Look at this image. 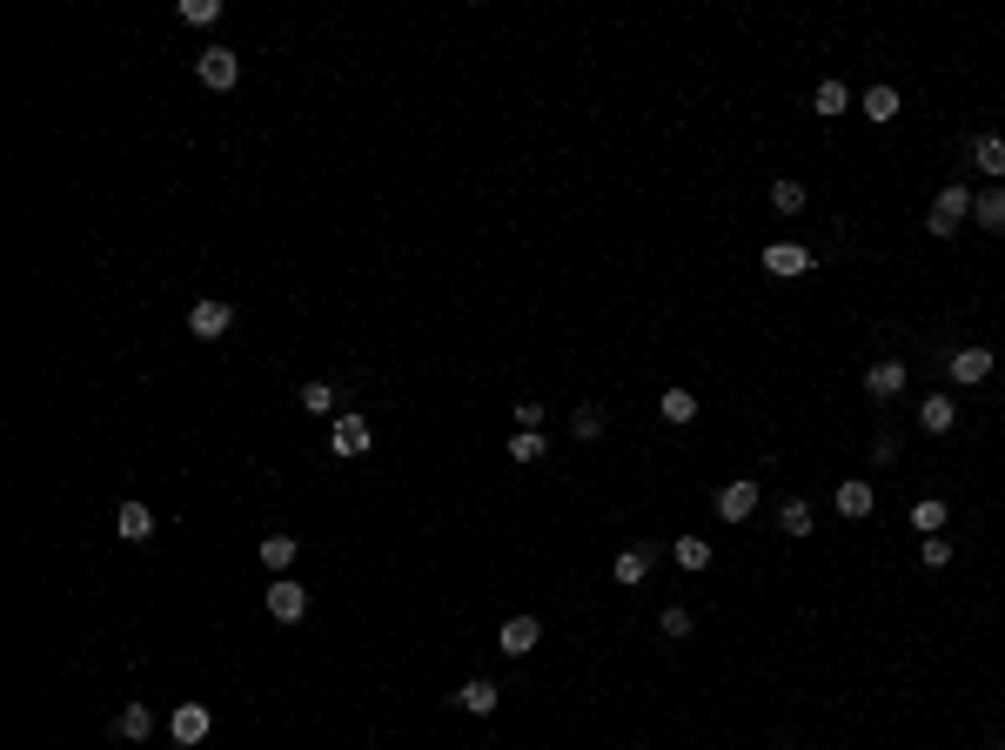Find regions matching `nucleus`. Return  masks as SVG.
<instances>
[{"label": "nucleus", "mask_w": 1005, "mask_h": 750, "mask_svg": "<svg viewBox=\"0 0 1005 750\" xmlns=\"http://www.w3.org/2000/svg\"><path fill=\"white\" fill-rule=\"evenodd\" d=\"M965 215H972V188H959V181H952V188H938V201H932V215H925V228H932L938 242H945V235H952Z\"/></svg>", "instance_id": "f257e3e1"}, {"label": "nucleus", "mask_w": 1005, "mask_h": 750, "mask_svg": "<svg viewBox=\"0 0 1005 750\" xmlns=\"http://www.w3.org/2000/svg\"><path fill=\"white\" fill-rule=\"evenodd\" d=\"M268 617L275 623H302L309 617V590H302L295 576H275V583H268Z\"/></svg>", "instance_id": "f03ea898"}, {"label": "nucleus", "mask_w": 1005, "mask_h": 750, "mask_svg": "<svg viewBox=\"0 0 1005 750\" xmlns=\"http://www.w3.org/2000/svg\"><path fill=\"white\" fill-rule=\"evenodd\" d=\"M195 74H201V88L228 94L235 81H242V61H235V47H208V54L195 61Z\"/></svg>", "instance_id": "7ed1b4c3"}, {"label": "nucleus", "mask_w": 1005, "mask_h": 750, "mask_svg": "<svg viewBox=\"0 0 1005 750\" xmlns=\"http://www.w3.org/2000/svg\"><path fill=\"white\" fill-rule=\"evenodd\" d=\"M208 730H215V710L208 704H175V717H168V737H175L181 750H195Z\"/></svg>", "instance_id": "20e7f679"}, {"label": "nucleus", "mask_w": 1005, "mask_h": 750, "mask_svg": "<svg viewBox=\"0 0 1005 750\" xmlns=\"http://www.w3.org/2000/svg\"><path fill=\"white\" fill-rule=\"evenodd\" d=\"M228 329H235V309H228V302H195V309H188V335H195V342H222Z\"/></svg>", "instance_id": "39448f33"}, {"label": "nucleus", "mask_w": 1005, "mask_h": 750, "mask_svg": "<svg viewBox=\"0 0 1005 750\" xmlns=\"http://www.w3.org/2000/svg\"><path fill=\"white\" fill-rule=\"evenodd\" d=\"M369 442H376V429H369L362 416H335V429H329L335 456H369Z\"/></svg>", "instance_id": "423d86ee"}, {"label": "nucleus", "mask_w": 1005, "mask_h": 750, "mask_svg": "<svg viewBox=\"0 0 1005 750\" xmlns=\"http://www.w3.org/2000/svg\"><path fill=\"white\" fill-rule=\"evenodd\" d=\"M764 268L784 275V282H798V275H811V248H804V242H771V248H764Z\"/></svg>", "instance_id": "0eeeda50"}, {"label": "nucleus", "mask_w": 1005, "mask_h": 750, "mask_svg": "<svg viewBox=\"0 0 1005 750\" xmlns=\"http://www.w3.org/2000/svg\"><path fill=\"white\" fill-rule=\"evenodd\" d=\"M536 643H543V623L536 617H510L503 630H496V650H503V657H530Z\"/></svg>", "instance_id": "6e6552de"}, {"label": "nucleus", "mask_w": 1005, "mask_h": 750, "mask_svg": "<svg viewBox=\"0 0 1005 750\" xmlns=\"http://www.w3.org/2000/svg\"><path fill=\"white\" fill-rule=\"evenodd\" d=\"M717 516L724 523H751L758 516V483H724L717 489Z\"/></svg>", "instance_id": "1a4fd4ad"}, {"label": "nucleus", "mask_w": 1005, "mask_h": 750, "mask_svg": "<svg viewBox=\"0 0 1005 750\" xmlns=\"http://www.w3.org/2000/svg\"><path fill=\"white\" fill-rule=\"evenodd\" d=\"M898 389H905V362H892V355H885V362H871V369H865V396H871V402H892Z\"/></svg>", "instance_id": "9d476101"}, {"label": "nucleus", "mask_w": 1005, "mask_h": 750, "mask_svg": "<svg viewBox=\"0 0 1005 750\" xmlns=\"http://www.w3.org/2000/svg\"><path fill=\"white\" fill-rule=\"evenodd\" d=\"M449 704H456V710H469V717H490V710L503 704V690H496L490 677H469V684L456 690V697H449Z\"/></svg>", "instance_id": "9b49d317"}, {"label": "nucleus", "mask_w": 1005, "mask_h": 750, "mask_svg": "<svg viewBox=\"0 0 1005 750\" xmlns=\"http://www.w3.org/2000/svg\"><path fill=\"white\" fill-rule=\"evenodd\" d=\"M985 375H992V349H979V342H972V349L952 355V382H959V389H979Z\"/></svg>", "instance_id": "f8f14e48"}, {"label": "nucleus", "mask_w": 1005, "mask_h": 750, "mask_svg": "<svg viewBox=\"0 0 1005 750\" xmlns=\"http://www.w3.org/2000/svg\"><path fill=\"white\" fill-rule=\"evenodd\" d=\"M918 429H925V436H952V429H959L952 396H925V402H918Z\"/></svg>", "instance_id": "ddd939ff"}, {"label": "nucleus", "mask_w": 1005, "mask_h": 750, "mask_svg": "<svg viewBox=\"0 0 1005 750\" xmlns=\"http://www.w3.org/2000/svg\"><path fill=\"white\" fill-rule=\"evenodd\" d=\"M114 530H121V543H148V536H155V509L148 503H121Z\"/></svg>", "instance_id": "4468645a"}, {"label": "nucleus", "mask_w": 1005, "mask_h": 750, "mask_svg": "<svg viewBox=\"0 0 1005 750\" xmlns=\"http://www.w3.org/2000/svg\"><path fill=\"white\" fill-rule=\"evenodd\" d=\"M650 563H657V550H650V543H630V550L610 563V576H617V583H644Z\"/></svg>", "instance_id": "2eb2a0df"}, {"label": "nucleus", "mask_w": 1005, "mask_h": 750, "mask_svg": "<svg viewBox=\"0 0 1005 750\" xmlns=\"http://www.w3.org/2000/svg\"><path fill=\"white\" fill-rule=\"evenodd\" d=\"M871 503H878V496H871V483H838V516H845V523H865Z\"/></svg>", "instance_id": "dca6fc26"}, {"label": "nucleus", "mask_w": 1005, "mask_h": 750, "mask_svg": "<svg viewBox=\"0 0 1005 750\" xmlns=\"http://www.w3.org/2000/svg\"><path fill=\"white\" fill-rule=\"evenodd\" d=\"M972 168H979V175H1005V141L999 134H972Z\"/></svg>", "instance_id": "f3484780"}, {"label": "nucleus", "mask_w": 1005, "mask_h": 750, "mask_svg": "<svg viewBox=\"0 0 1005 750\" xmlns=\"http://www.w3.org/2000/svg\"><path fill=\"white\" fill-rule=\"evenodd\" d=\"M972 215H979V228L1005 235V188H985V195H972Z\"/></svg>", "instance_id": "a211bd4d"}, {"label": "nucleus", "mask_w": 1005, "mask_h": 750, "mask_svg": "<svg viewBox=\"0 0 1005 750\" xmlns=\"http://www.w3.org/2000/svg\"><path fill=\"white\" fill-rule=\"evenodd\" d=\"M670 556H677V570H711V543L704 536H677Z\"/></svg>", "instance_id": "6ab92c4d"}, {"label": "nucleus", "mask_w": 1005, "mask_h": 750, "mask_svg": "<svg viewBox=\"0 0 1005 750\" xmlns=\"http://www.w3.org/2000/svg\"><path fill=\"white\" fill-rule=\"evenodd\" d=\"M543 456H550L543 429H516V436H510V463H543Z\"/></svg>", "instance_id": "aec40b11"}, {"label": "nucleus", "mask_w": 1005, "mask_h": 750, "mask_svg": "<svg viewBox=\"0 0 1005 750\" xmlns=\"http://www.w3.org/2000/svg\"><path fill=\"white\" fill-rule=\"evenodd\" d=\"M148 730H155V717H148V704H128V710H121V717H114V737H128V744H141Z\"/></svg>", "instance_id": "412c9836"}, {"label": "nucleus", "mask_w": 1005, "mask_h": 750, "mask_svg": "<svg viewBox=\"0 0 1005 750\" xmlns=\"http://www.w3.org/2000/svg\"><path fill=\"white\" fill-rule=\"evenodd\" d=\"M811 523H818V516H811V503H804V496H791V503L778 509V530H784V536H811Z\"/></svg>", "instance_id": "4be33fe9"}, {"label": "nucleus", "mask_w": 1005, "mask_h": 750, "mask_svg": "<svg viewBox=\"0 0 1005 750\" xmlns=\"http://www.w3.org/2000/svg\"><path fill=\"white\" fill-rule=\"evenodd\" d=\"M811 108H818V114L831 121V114H845V108H851V88H845V81H818V94H811Z\"/></svg>", "instance_id": "5701e85b"}, {"label": "nucleus", "mask_w": 1005, "mask_h": 750, "mask_svg": "<svg viewBox=\"0 0 1005 750\" xmlns=\"http://www.w3.org/2000/svg\"><path fill=\"white\" fill-rule=\"evenodd\" d=\"M858 108H865V121H898V88H871Z\"/></svg>", "instance_id": "b1692460"}, {"label": "nucleus", "mask_w": 1005, "mask_h": 750, "mask_svg": "<svg viewBox=\"0 0 1005 750\" xmlns=\"http://www.w3.org/2000/svg\"><path fill=\"white\" fill-rule=\"evenodd\" d=\"M262 563H268L275 576H282V570L295 563V536H262Z\"/></svg>", "instance_id": "393cba45"}, {"label": "nucleus", "mask_w": 1005, "mask_h": 750, "mask_svg": "<svg viewBox=\"0 0 1005 750\" xmlns=\"http://www.w3.org/2000/svg\"><path fill=\"white\" fill-rule=\"evenodd\" d=\"M664 422H697V396H691V389H664Z\"/></svg>", "instance_id": "a878e982"}, {"label": "nucleus", "mask_w": 1005, "mask_h": 750, "mask_svg": "<svg viewBox=\"0 0 1005 750\" xmlns=\"http://www.w3.org/2000/svg\"><path fill=\"white\" fill-rule=\"evenodd\" d=\"M771 208H778V215H798L804 208V181H771Z\"/></svg>", "instance_id": "bb28decb"}, {"label": "nucleus", "mask_w": 1005, "mask_h": 750, "mask_svg": "<svg viewBox=\"0 0 1005 750\" xmlns=\"http://www.w3.org/2000/svg\"><path fill=\"white\" fill-rule=\"evenodd\" d=\"M302 409H309V416H329L335 409V382H302Z\"/></svg>", "instance_id": "cd10ccee"}, {"label": "nucleus", "mask_w": 1005, "mask_h": 750, "mask_svg": "<svg viewBox=\"0 0 1005 750\" xmlns=\"http://www.w3.org/2000/svg\"><path fill=\"white\" fill-rule=\"evenodd\" d=\"M912 530L938 536V530H945V503H932V496H925V503H912Z\"/></svg>", "instance_id": "c85d7f7f"}, {"label": "nucleus", "mask_w": 1005, "mask_h": 750, "mask_svg": "<svg viewBox=\"0 0 1005 750\" xmlns=\"http://www.w3.org/2000/svg\"><path fill=\"white\" fill-rule=\"evenodd\" d=\"M570 429H577V442H597V436H603V409H597V402H583Z\"/></svg>", "instance_id": "c756f323"}, {"label": "nucleus", "mask_w": 1005, "mask_h": 750, "mask_svg": "<svg viewBox=\"0 0 1005 750\" xmlns=\"http://www.w3.org/2000/svg\"><path fill=\"white\" fill-rule=\"evenodd\" d=\"M222 14V0H181V21H195V27H208Z\"/></svg>", "instance_id": "7c9ffc66"}, {"label": "nucleus", "mask_w": 1005, "mask_h": 750, "mask_svg": "<svg viewBox=\"0 0 1005 750\" xmlns=\"http://www.w3.org/2000/svg\"><path fill=\"white\" fill-rule=\"evenodd\" d=\"M918 556H925V570H945V563H952V543H945V536H925Z\"/></svg>", "instance_id": "2f4dec72"}, {"label": "nucleus", "mask_w": 1005, "mask_h": 750, "mask_svg": "<svg viewBox=\"0 0 1005 750\" xmlns=\"http://www.w3.org/2000/svg\"><path fill=\"white\" fill-rule=\"evenodd\" d=\"M664 637H677V643L691 637V610H664Z\"/></svg>", "instance_id": "473e14b6"}, {"label": "nucleus", "mask_w": 1005, "mask_h": 750, "mask_svg": "<svg viewBox=\"0 0 1005 750\" xmlns=\"http://www.w3.org/2000/svg\"><path fill=\"white\" fill-rule=\"evenodd\" d=\"M516 429H543V402H516Z\"/></svg>", "instance_id": "72a5a7b5"}]
</instances>
